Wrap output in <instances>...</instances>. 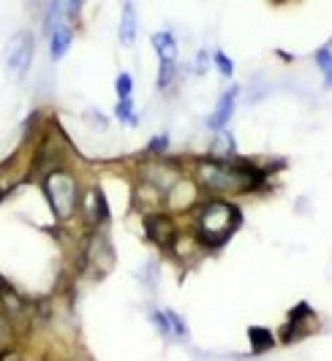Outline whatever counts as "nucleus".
Returning <instances> with one entry per match:
<instances>
[{
  "label": "nucleus",
  "mask_w": 332,
  "mask_h": 361,
  "mask_svg": "<svg viewBox=\"0 0 332 361\" xmlns=\"http://www.w3.org/2000/svg\"><path fill=\"white\" fill-rule=\"evenodd\" d=\"M188 171L202 188L204 196H218V199H242L254 196L256 190L267 188L270 169L256 166L248 158H218V155H194L188 161Z\"/></svg>",
  "instance_id": "nucleus-1"
},
{
  "label": "nucleus",
  "mask_w": 332,
  "mask_h": 361,
  "mask_svg": "<svg viewBox=\"0 0 332 361\" xmlns=\"http://www.w3.org/2000/svg\"><path fill=\"white\" fill-rule=\"evenodd\" d=\"M242 226L240 204L235 199H218V196H204L196 209L191 212V234L204 247V253L221 250L223 245L237 234Z\"/></svg>",
  "instance_id": "nucleus-2"
},
{
  "label": "nucleus",
  "mask_w": 332,
  "mask_h": 361,
  "mask_svg": "<svg viewBox=\"0 0 332 361\" xmlns=\"http://www.w3.org/2000/svg\"><path fill=\"white\" fill-rule=\"evenodd\" d=\"M38 185H41V193L47 199V207L55 217V223H60V226L74 223L79 217V204H82V190H85V185L74 169L69 163L55 166L38 177Z\"/></svg>",
  "instance_id": "nucleus-3"
},
{
  "label": "nucleus",
  "mask_w": 332,
  "mask_h": 361,
  "mask_svg": "<svg viewBox=\"0 0 332 361\" xmlns=\"http://www.w3.org/2000/svg\"><path fill=\"white\" fill-rule=\"evenodd\" d=\"M185 174H188V166H183L180 158H169V155H164V158L145 155V161H139L134 166V182L148 185V188H153L161 196H166L169 188L180 177H185Z\"/></svg>",
  "instance_id": "nucleus-4"
},
{
  "label": "nucleus",
  "mask_w": 332,
  "mask_h": 361,
  "mask_svg": "<svg viewBox=\"0 0 332 361\" xmlns=\"http://www.w3.org/2000/svg\"><path fill=\"white\" fill-rule=\"evenodd\" d=\"M112 264H114V247H112L107 228H93V231H88V239L82 245V267L88 271H93L95 277H107Z\"/></svg>",
  "instance_id": "nucleus-5"
},
{
  "label": "nucleus",
  "mask_w": 332,
  "mask_h": 361,
  "mask_svg": "<svg viewBox=\"0 0 332 361\" xmlns=\"http://www.w3.org/2000/svg\"><path fill=\"white\" fill-rule=\"evenodd\" d=\"M33 54H36V36L30 30H19L8 38L6 49H3V63L6 71L17 79H25L30 66H33Z\"/></svg>",
  "instance_id": "nucleus-6"
},
{
  "label": "nucleus",
  "mask_w": 332,
  "mask_h": 361,
  "mask_svg": "<svg viewBox=\"0 0 332 361\" xmlns=\"http://www.w3.org/2000/svg\"><path fill=\"white\" fill-rule=\"evenodd\" d=\"M202 199H204L202 188L196 185V180H194L191 171H188L185 177H180V180L169 188V193L164 196V212H169V215H174V217L191 215Z\"/></svg>",
  "instance_id": "nucleus-7"
},
{
  "label": "nucleus",
  "mask_w": 332,
  "mask_h": 361,
  "mask_svg": "<svg viewBox=\"0 0 332 361\" xmlns=\"http://www.w3.org/2000/svg\"><path fill=\"white\" fill-rule=\"evenodd\" d=\"M112 217L109 201H107V193L101 190V185H85L82 190V204H79V220L82 226L93 231V228H107Z\"/></svg>",
  "instance_id": "nucleus-8"
},
{
  "label": "nucleus",
  "mask_w": 332,
  "mask_h": 361,
  "mask_svg": "<svg viewBox=\"0 0 332 361\" xmlns=\"http://www.w3.org/2000/svg\"><path fill=\"white\" fill-rule=\"evenodd\" d=\"M314 331H319V315L302 302V305H297L289 312L286 324L280 326V331H278L275 337H278V345H295V343H302L305 337H311Z\"/></svg>",
  "instance_id": "nucleus-9"
},
{
  "label": "nucleus",
  "mask_w": 332,
  "mask_h": 361,
  "mask_svg": "<svg viewBox=\"0 0 332 361\" xmlns=\"http://www.w3.org/2000/svg\"><path fill=\"white\" fill-rule=\"evenodd\" d=\"M145 236H148L158 250L169 253V247L180 236V226H177L174 215H169L164 209L161 212H150V215H145Z\"/></svg>",
  "instance_id": "nucleus-10"
},
{
  "label": "nucleus",
  "mask_w": 332,
  "mask_h": 361,
  "mask_svg": "<svg viewBox=\"0 0 332 361\" xmlns=\"http://www.w3.org/2000/svg\"><path fill=\"white\" fill-rule=\"evenodd\" d=\"M240 92H242L240 85H232V87H226V90L218 95L215 109H213V111L207 114V120H204V126H207L210 133H218V130H223V128H229L232 117H235V111H237Z\"/></svg>",
  "instance_id": "nucleus-11"
},
{
  "label": "nucleus",
  "mask_w": 332,
  "mask_h": 361,
  "mask_svg": "<svg viewBox=\"0 0 332 361\" xmlns=\"http://www.w3.org/2000/svg\"><path fill=\"white\" fill-rule=\"evenodd\" d=\"M47 41H49V60L60 63L69 54L71 44H74V25L71 22H60L55 30L47 36Z\"/></svg>",
  "instance_id": "nucleus-12"
},
{
  "label": "nucleus",
  "mask_w": 332,
  "mask_h": 361,
  "mask_svg": "<svg viewBox=\"0 0 332 361\" xmlns=\"http://www.w3.org/2000/svg\"><path fill=\"white\" fill-rule=\"evenodd\" d=\"M139 36V19H136V8L134 3H123V11H120V25H117V38L123 47H134Z\"/></svg>",
  "instance_id": "nucleus-13"
},
{
  "label": "nucleus",
  "mask_w": 332,
  "mask_h": 361,
  "mask_svg": "<svg viewBox=\"0 0 332 361\" xmlns=\"http://www.w3.org/2000/svg\"><path fill=\"white\" fill-rule=\"evenodd\" d=\"M248 340H251L254 356H264V353H270L278 345V337L267 326H251V329H248Z\"/></svg>",
  "instance_id": "nucleus-14"
},
{
  "label": "nucleus",
  "mask_w": 332,
  "mask_h": 361,
  "mask_svg": "<svg viewBox=\"0 0 332 361\" xmlns=\"http://www.w3.org/2000/svg\"><path fill=\"white\" fill-rule=\"evenodd\" d=\"M150 44H153V49L158 54V60H177L180 47H177V38H174L172 30H158V33H153Z\"/></svg>",
  "instance_id": "nucleus-15"
},
{
  "label": "nucleus",
  "mask_w": 332,
  "mask_h": 361,
  "mask_svg": "<svg viewBox=\"0 0 332 361\" xmlns=\"http://www.w3.org/2000/svg\"><path fill=\"white\" fill-rule=\"evenodd\" d=\"M213 145H210V155H218V158H237V139L229 128H223L218 133H213Z\"/></svg>",
  "instance_id": "nucleus-16"
},
{
  "label": "nucleus",
  "mask_w": 332,
  "mask_h": 361,
  "mask_svg": "<svg viewBox=\"0 0 332 361\" xmlns=\"http://www.w3.org/2000/svg\"><path fill=\"white\" fill-rule=\"evenodd\" d=\"M174 85H177V60H158L155 87L161 92H169Z\"/></svg>",
  "instance_id": "nucleus-17"
},
{
  "label": "nucleus",
  "mask_w": 332,
  "mask_h": 361,
  "mask_svg": "<svg viewBox=\"0 0 332 361\" xmlns=\"http://www.w3.org/2000/svg\"><path fill=\"white\" fill-rule=\"evenodd\" d=\"M114 120L123 123V126H129V128L139 126V111H136V104H134V95H129V98H117V104H114Z\"/></svg>",
  "instance_id": "nucleus-18"
},
{
  "label": "nucleus",
  "mask_w": 332,
  "mask_h": 361,
  "mask_svg": "<svg viewBox=\"0 0 332 361\" xmlns=\"http://www.w3.org/2000/svg\"><path fill=\"white\" fill-rule=\"evenodd\" d=\"M19 324L6 312V310L0 307V350H6V348H11V345H17V337H19Z\"/></svg>",
  "instance_id": "nucleus-19"
},
{
  "label": "nucleus",
  "mask_w": 332,
  "mask_h": 361,
  "mask_svg": "<svg viewBox=\"0 0 332 361\" xmlns=\"http://www.w3.org/2000/svg\"><path fill=\"white\" fill-rule=\"evenodd\" d=\"M316 66H319V71H321L324 87L332 90V49L330 47H321V49L316 52Z\"/></svg>",
  "instance_id": "nucleus-20"
},
{
  "label": "nucleus",
  "mask_w": 332,
  "mask_h": 361,
  "mask_svg": "<svg viewBox=\"0 0 332 361\" xmlns=\"http://www.w3.org/2000/svg\"><path fill=\"white\" fill-rule=\"evenodd\" d=\"M213 66H215V71L221 73L223 79H235L237 66H235V60L223 52V49H213Z\"/></svg>",
  "instance_id": "nucleus-21"
},
{
  "label": "nucleus",
  "mask_w": 332,
  "mask_h": 361,
  "mask_svg": "<svg viewBox=\"0 0 332 361\" xmlns=\"http://www.w3.org/2000/svg\"><path fill=\"white\" fill-rule=\"evenodd\" d=\"M166 318H169V329H172V340H185L191 334V329L185 324V318L177 310L166 307Z\"/></svg>",
  "instance_id": "nucleus-22"
},
{
  "label": "nucleus",
  "mask_w": 332,
  "mask_h": 361,
  "mask_svg": "<svg viewBox=\"0 0 332 361\" xmlns=\"http://www.w3.org/2000/svg\"><path fill=\"white\" fill-rule=\"evenodd\" d=\"M169 136L166 133H158V136H153L148 142V147H145V155H150V158H164V155H169Z\"/></svg>",
  "instance_id": "nucleus-23"
},
{
  "label": "nucleus",
  "mask_w": 332,
  "mask_h": 361,
  "mask_svg": "<svg viewBox=\"0 0 332 361\" xmlns=\"http://www.w3.org/2000/svg\"><path fill=\"white\" fill-rule=\"evenodd\" d=\"M150 324L155 326V331L164 337V340H172V329H169V318H166V307L164 310H150Z\"/></svg>",
  "instance_id": "nucleus-24"
},
{
  "label": "nucleus",
  "mask_w": 332,
  "mask_h": 361,
  "mask_svg": "<svg viewBox=\"0 0 332 361\" xmlns=\"http://www.w3.org/2000/svg\"><path fill=\"white\" fill-rule=\"evenodd\" d=\"M114 95H117V98L134 95V76H131L129 71H120L114 76Z\"/></svg>",
  "instance_id": "nucleus-25"
},
{
  "label": "nucleus",
  "mask_w": 332,
  "mask_h": 361,
  "mask_svg": "<svg viewBox=\"0 0 332 361\" xmlns=\"http://www.w3.org/2000/svg\"><path fill=\"white\" fill-rule=\"evenodd\" d=\"M85 120H88V128L95 130V133H104V130L109 128V117H107L104 111H98V109H90V111L85 114Z\"/></svg>",
  "instance_id": "nucleus-26"
},
{
  "label": "nucleus",
  "mask_w": 332,
  "mask_h": 361,
  "mask_svg": "<svg viewBox=\"0 0 332 361\" xmlns=\"http://www.w3.org/2000/svg\"><path fill=\"white\" fill-rule=\"evenodd\" d=\"M85 6H88V0H66V22H71V25H74Z\"/></svg>",
  "instance_id": "nucleus-27"
},
{
  "label": "nucleus",
  "mask_w": 332,
  "mask_h": 361,
  "mask_svg": "<svg viewBox=\"0 0 332 361\" xmlns=\"http://www.w3.org/2000/svg\"><path fill=\"white\" fill-rule=\"evenodd\" d=\"M0 361H30V359H28V353L19 345H11V348L0 350Z\"/></svg>",
  "instance_id": "nucleus-28"
},
{
  "label": "nucleus",
  "mask_w": 332,
  "mask_h": 361,
  "mask_svg": "<svg viewBox=\"0 0 332 361\" xmlns=\"http://www.w3.org/2000/svg\"><path fill=\"white\" fill-rule=\"evenodd\" d=\"M207 63H213V52H207V49H202V52L196 54V63H194V68H191V71L199 73V76H202L204 68H207Z\"/></svg>",
  "instance_id": "nucleus-29"
},
{
  "label": "nucleus",
  "mask_w": 332,
  "mask_h": 361,
  "mask_svg": "<svg viewBox=\"0 0 332 361\" xmlns=\"http://www.w3.org/2000/svg\"><path fill=\"white\" fill-rule=\"evenodd\" d=\"M3 199H6V193H3V190H0V204H3Z\"/></svg>",
  "instance_id": "nucleus-30"
}]
</instances>
